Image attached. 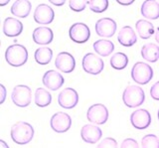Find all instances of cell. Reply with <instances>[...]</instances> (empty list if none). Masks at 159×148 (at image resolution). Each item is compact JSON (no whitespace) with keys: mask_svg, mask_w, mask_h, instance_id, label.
<instances>
[{"mask_svg":"<svg viewBox=\"0 0 159 148\" xmlns=\"http://www.w3.org/2000/svg\"><path fill=\"white\" fill-rule=\"evenodd\" d=\"M34 128L30 123L25 121H18L12 125L10 135L15 143L19 145H25L31 142L34 137Z\"/></svg>","mask_w":159,"mask_h":148,"instance_id":"cell-1","label":"cell"},{"mask_svg":"<svg viewBox=\"0 0 159 148\" xmlns=\"http://www.w3.org/2000/svg\"><path fill=\"white\" fill-rule=\"evenodd\" d=\"M5 60L12 67H22L28 60L27 49L20 44L9 46L5 51Z\"/></svg>","mask_w":159,"mask_h":148,"instance_id":"cell-2","label":"cell"},{"mask_svg":"<svg viewBox=\"0 0 159 148\" xmlns=\"http://www.w3.org/2000/svg\"><path fill=\"white\" fill-rule=\"evenodd\" d=\"M123 103L127 107L135 108L140 106L145 101V93L142 87L138 86H128L122 93Z\"/></svg>","mask_w":159,"mask_h":148,"instance_id":"cell-3","label":"cell"},{"mask_svg":"<svg viewBox=\"0 0 159 148\" xmlns=\"http://www.w3.org/2000/svg\"><path fill=\"white\" fill-rule=\"evenodd\" d=\"M131 78L137 85H147L153 78V69L146 63L137 62L131 69Z\"/></svg>","mask_w":159,"mask_h":148,"instance_id":"cell-4","label":"cell"},{"mask_svg":"<svg viewBox=\"0 0 159 148\" xmlns=\"http://www.w3.org/2000/svg\"><path fill=\"white\" fill-rule=\"evenodd\" d=\"M11 100L14 105L18 107L28 106L32 101L31 88L25 85H17L12 91Z\"/></svg>","mask_w":159,"mask_h":148,"instance_id":"cell-5","label":"cell"},{"mask_svg":"<svg viewBox=\"0 0 159 148\" xmlns=\"http://www.w3.org/2000/svg\"><path fill=\"white\" fill-rule=\"evenodd\" d=\"M83 70L89 75H98L104 69V63L101 58L93 53H88L84 56L82 61Z\"/></svg>","mask_w":159,"mask_h":148,"instance_id":"cell-6","label":"cell"},{"mask_svg":"<svg viewBox=\"0 0 159 148\" xmlns=\"http://www.w3.org/2000/svg\"><path fill=\"white\" fill-rule=\"evenodd\" d=\"M87 118L89 122L97 125L104 124L108 119V110L102 103H96L89 107L87 111Z\"/></svg>","mask_w":159,"mask_h":148,"instance_id":"cell-7","label":"cell"},{"mask_svg":"<svg viewBox=\"0 0 159 148\" xmlns=\"http://www.w3.org/2000/svg\"><path fill=\"white\" fill-rule=\"evenodd\" d=\"M70 39L77 44H84L91 38V30L89 26L84 23H75L70 27L69 30Z\"/></svg>","mask_w":159,"mask_h":148,"instance_id":"cell-8","label":"cell"},{"mask_svg":"<svg viewBox=\"0 0 159 148\" xmlns=\"http://www.w3.org/2000/svg\"><path fill=\"white\" fill-rule=\"evenodd\" d=\"M51 128L57 133L67 132L72 126V118L68 113L59 111L54 113L50 120Z\"/></svg>","mask_w":159,"mask_h":148,"instance_id":"cell-9","label":"cell"},{"mask_svg":"<svg viewBox=\"0 0 159 148\" xmlns=\"http://www.w3.org/2000/svg\"><path fill=\"white\" fill-rule=\"evenodd\" d=\"M131 125L139 130L146 129L151 124V115L147 110L138 108L130 114Z\"/></svg>","mask_w":159,"mask_h":148,"instance_id":"cell-10","label":"cell"},{"mask_svg":"<svg viewBox=\"0 0 159 148\" xmlns=\"http://www.w3.org/2000/svg\"><path fill=\"white\" fill-rule=\"evenodd\" d=\"M116 22L111 18H101L96 23V32L99 37L111 38L116 32Z\"/></svg>","mask_w":159,"mask_h":148,"instance_id":"cell-11","label":"cell"},{"mask_svg":"<svg viewBox=\"0 0 159 148\" xmlns=\"http://www.w3.org/2000/svg\"><path fill=\"white\" fill-rule=\"evenodd\" d=\"M79 102V93L72 87L63 90L58 96V103L60 106L66 110H72Z\"/></svg>","mask_w":159,"mask_h":148,"instance_id":"cell-12","label":"cell"},{"mask_svg":"<svg viewBox=\"0 0 159 148\" xmlns=\"http://www.w3.org/2000/svg\"><path fill=\"white\" fill-rule=\"evenodd\" d=\"M54 18L55 12L52 7L47 4H39L34 11V21L41 25H48L52 23Z\"/></svg>","mask_w":159,"mask_h":148,"instance_id":"cell-13","label":"cell"},{"mask_svg":"<svg viewBox=\"0 0 159 148\" xmlns=\"http://www.w3.org/2000/svg\"><path fill=\"white\" fill-rule=\"evenodd\" d=\"M55 66L59 71L69 74L72 73L76 68V60L72 54L68 52H61L56 57Z\"/></svg>","mask_w":159,"mask_h":148,"instance_id":"cell-14","label":"cell"},{"mask_svg":"<svg viewBox=\"0 0 159 148\" xmlns=\"http://www.w3.org/2000/svg\"><path fill=\"white\" fill-rule=\"evenodd\" d=\"M43 85L51 91H57L65 83L64 77L55 70L47 71L42 78Z\"/></svg>","mask_w":159,"mask_h":148,"instance_id":"cell-15","label":"cell"},{"mask_svg":"<svg viewBox=\"0 0 159 148\" xmlns=\"http://www.w3.org/2000/svg\"><path fill=\"white\" fill-rule=\"evenodd\" d=\"M102 136V131L98 125L94 124H86L81 129L82 139L89 144H94L98 140H101Z\"/></svg>","mask_w":159,"mask_h":148,"instance_id":"cell-16","label":"cell"},{"mask_svg":"<svg viewBox=\"0 0 159 148\" xmlns=\"http://www.w3.org/2000/svg\"><path fill=\"white\" fill-rule=\"evenodd\" d=\"M23 31V24L18 19L7 17L3 22V33L7 37H17Z\"/></svg>","mask_w":159,"mask_h":148,"instance_id":"cell-17","label":"cell"},{"mask_svg":"<svg viewBox=\"0 0 159 148\" xmlns=\"http://www.w3.org/2000/svg\"><path fill=\"white\" fill-rule=\"evenodd\" d=\"M32 38L37 45H49L53 41L54 33L48 27H37L34 29Z\"/></svg>","mask_w":159,"mask_h":148,"instance_id":"cell-18","label":"cell"},{"mask_svg":"<svg viewBox=\"0 0 159 148\" xmlns=\"http://www.w3.org/2000/svg\"><path fill=\"white\" fill-rule=\"evenodd\" d=\"M117 41L123 47H131L137 42L136 33L130 26H123L118 33Z\"/></svg>","mask_w":159,"mask_h":148,"instance_id":"cell-19","label":"cell"},{"mask_svg":"<svg viewBox=\"0 0 159 148\" xmlns=\"http://www.w3.org/2000/svg\"><path fill=\"white\" fill-rule=\"evenodd\" d=\"M140 12L144 18L156 20L159 18V3L155 0H146L142 3Z\"/></svg>","mask_w":159,"mask_h":148,"instance_id":"cell-20","label":"cell"},{"mask_svg":"<svg viewBox=\"0 0 159 148\" xmlns=\"http://www.w3.org/2000/svg\"><path fill=\"white\" fill-rule=\"evenodd\" d=\"M32 5L28 0H17L11 6V13L18 18H26L31 12Z\"/></svg>","mask_w":159,"mask_h":148,"instance_id":"cell-21","label":"cell"},{"mask_svg":"<svg viewBox=\"0 0 159 148\" xmlns=\"http://www.w3.org/2000/svg\"><path fill=\"white\" fill-rule=\"evenodd\" d=\"M93 48L94 52L98 54L99 56L107 57L113 52L114 44L111 41L107 40V39H99V40L93 43Z\"/></svg>","mask_w":159,"mask_h":148,"instance_id":"cell-22","label":"cell"},{"mask_svg":"<svg viewBox=\"0 0 159 148\" xmlns=\"http://www.w3.org/2000/svg\"><path fill=\"white\" fill-rule=\"evenodd\" d=\"M141 57L147 62L156 63L159 60V46L154 43H148L141 48Z\"/></svg>","mask_w":159,"mask_h":148,"instance_id":"cell-23","label":"cell"},{"mask_svg":"<svg viewBox=\"0 0 159 148\" xmlns=\"http://www.w3.org/2000/svg\"><path fill=\"white\" fill-rule=\"evenodd\" d=\"M135 28L138 33V36L143 40L149 39L154 34V26L151 22L140 19V20L136 21Z\"/></svg>","mask_w":159,"mask_h":148,"instance_id":"cell-24","label":"cell"},{"mask_svg":"<svg viewBox=\"0 0 159 148\" xmlns=\"http://www.w3.org/2000/svg\"><path fill=\"white\" fill-rule=\"evenodd\" d=\"M34 101L36 103V105L39 107H46L51 105L52 96L46 88L38 87L37 90L35 91Z\"/></svg>","mask_w":159,"mask_h":148,"instance_id":"cell-25","label":"cell"},{"mask_svg":"<svg viewBox=\"0 0 159 148\" xmlns=\"http://www.w3.org/2000/svg\"><path fill=\"white\" fill-rule=\"evenodd\" d=\"M53 58V51L49 47H40L34 53V59L39 65H47Z\"/></svg>","mask_w":159,"mask_h":148,"instance_id":"cell-26","label":"cell"},{"mask_svg":"<svg viewBox=\"0 0 159 148\" xmlns=\"http://www.w3.org/2000/svg\"><path fill=\"white\" fill-rule=\"evenodd\" d=\"M109 62H111V66L112 67V69L121 71L127 67L129 61H128V57L125 55V54L118 52V53L113 54L112 57L111 58V60H109Z\"/></svg>","mask_w":159,"mask_h":148,"instance_id":"cell-27","label":"cell"},{"mask_svg":"<svg viewBox=\"0 0 159 148\" xmlns=\"http://www.w3.org/2000/svg\"><path fill=\"white\" fill-rule=\"evenodd\" d=\"M89 8L94 13H102L108 7L107 0H89L88 1Z\"/></svg>","mask_w":159,"mask_h":148,"instance_id":"cell-28","label":"cell"},{"mask_svg":"<svg viewBox=\"0 0 159 148\" xmlns=\"http://www.w3.org/2000/svg\"><path fill=\"white\" fill-rule=\"evenodd\" d=\"M141 148H159V139L155 134H147L141 139Z\"/></svg>","mask_w":159,"mask_h":148,"instance_id":"cell-29","label":"cell"},{"mask_svg":"<svg viewBox=\"0 0 159 148\" xmlns=\"http://www.w3.org/2000/svg\"><path fill=\"white\" fill-rule=\"evenodd\" d=\"M88 5V1L84 0H70L69 7L75 12H81L86 9Z\"/></svg>","mask_w":159,"mask_h":148,"instance_id":"cell-30","label":"cell"},{"mask_svg":"<svg viewBox=\"0 0 159 148\" xmlns=\"http://www.w3.org/2000/svg\"><path fill=\"white\" fill-rule=\"evenodd\" d=\"M97 148H117V141L112 137H106L99 142Z\"/></svg>","mask_w":159,"mask_h":148,"instance_id":"cell-31","label":"cell"},{"mask_svg":"<svg viewBox=\"0 0 159 148\" xmlns=\"http://www.w3.org/2000/svg\"><path fill=\"white\" fill-rule=\"evenodd\" d=\"M120 148H139L138 143L133 138H125L120 144Z\"/></svg>","mask_w":159,"mask_h":148,"instance_id":"cell-32","label":"cell"},{"mask_svg":"<svg viewBox=\"0 0 159 148\" xmlns=\"http://www.w3.org/2000/svg\"><path fill=\"white\" fill-rule=\"evenodd\" d=\"M150 96L154 101H159V81L151 87Z\"/></svg>","mask_w":159,"mask_h":148,"instance_id":"cell-33","label":"cell"},{"mask_svg":"<svg viewBox=\"0 0 159 148\" xmlns=\"http://www.w3.org/2000/svg\"><path fill=\"white\" fill-rule=\"evenodd\" d=\"M6 95H7V91L6 87H5L4 85H0V103H3L5 101V98H6Z\"/></svg>","mask_w":159,"mask_h":148,"instance_id":"cell-34","label":"cell"},{"mask_svg":"<svg viewBox=\"0 0 159 148\" xmlns=\"http://www.w3.org/2000/svg\"><path fill=\"white\" fill-rule=\"evenodd\" d=\"M133 2H134L133 0H117V3L123 6H128V5H130V4H132Z\"/></svg>","mask_w":159,"mask_h":148,"instance_id":"cell-35","label":"cell"},{"mask_svg":"<svg viewBox=\"0 0 159 148\" xmlns=\"http://www.w3.org/2000/svg\"><path fill=\"white\" fill-rule=\"evenodd\" d=\"M50 2L56 6H62L65 4V0H61V1H55V0H50Z\"/></svg>","mask_w":159,"mask_h":148,"instance_id":"cell-36","label":"cell"},{"mask_svg":"<svg viewBox=\"0 0 159 148\" xmlns=\"http://www.w3.org/2000/svg\"><path fill=\"white\" fill-rule=\"evenodd\" d=\"M0 148H9L8 144H7V143L5 142V140H3V139L0 140Z\"/></svg>","mask_w":159,"mask_h":148,"instance_id":"cell-37","label":"cell"},{"mask_svg":"<svg viewBox=\"0 0 159 148\" xmlns=\"http://www.w3.org/2000/svg\"><path fill=\"white\" fill-rule=\"evenodd\" d=\"M155 41L159 44V26L157 27V29H156V31H155Z\"/></svg>","mask_w":159,"mask_h":148,"instance_id":"cell-38","label":"cell"},{"mask_svg":"<svg viewBox=\"0 0 159 148\" xmlns=\"http://www.w3.org/2000/svg\"><path fill=\"white\" fill-rule=\"evenodd\" d=\"M8 3H9V0H5V1H0V5H1V6H5Z\"/></svg>","mask_w":159,"mask_h":148,"instance_id":"cell-39","label":"cell"},{"mask_svg":"<svg viewBox=\"0 0 159 148\" xmlns=\"http://www.w3.org/2000/svg\"><path fill=\"white\" fill-rule=\"evenodd\" d=\"M158 119H159V110H158Z\"/></svg>","mask_w":159,"mask_h":148,"instance_id":"cell-40","label":"cell"}]
</instances>
